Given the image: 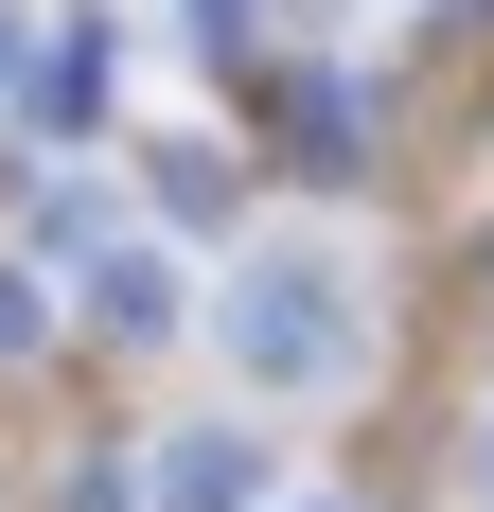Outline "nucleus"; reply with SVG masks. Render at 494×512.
Wrapping results in <instances>:
<instances>
[{
    "instance_id": "f257e3e1",
    "label": "nucleus",
    "mask_w": 494,
    "mask_h": 512,
    "mask_svg": "<svg viewBox=\"0 0 494 512\" xmlns=\"http://www.w3.org/2000/svg\"><path fill=\"white\" fill-rule=\"evenodd\" d=\"M212 336H230L265 389H336V371L371 354V318H353V265H336V248H247V283L212 301Z\"/></svg>"
},
{
    "instance_id": "f03ea898",
    "label": "nucleus",
    "mask_w": 494,
    "mask_h": 512,
    "mask_svg": "<svg viewBox=\"0 0 494 512\" xmlns=\"http://www.w3.org/2000/svg\"><path fill=\"white\" fill-rule=\"evenodd\" d=\"M247 495H265V442H230V424H195V442L142 460V512H247Z\"/></svg>"
},
{
    "instance_id": "7ed1b4c3",
    "label": "nucleus",
    "mask_w": 494,
    "mask_h": 512,
    "mask_svg": "<svg viewBox=\"0 0 494 512\" xmlns=\"http://www.w3.org/2000/svg\"><path fill=\"white\" fill-rule=\"evenodd\" d=\"M106 318H124V336H159V318H177V265L124 248V265H106Z\"/></svg>"
},
{
    "instance_id": "20e7f679",
    "label": "nucleus",
    "mask_w": 494,
    "mask_h": 512,
    "mask_svg": "<svg viewBox=\"0 0 494 512\" xmlns=\"http://www.w3.org/2000/svg\"><path fill=\"white\" fill-rule=\"evenodd\" d=\"M53 336V301H36V265H0V354H36Z\"/></svg>"
},
{
    "instance_id": "39448f33",
    "label": "nucleus",
    "mask_w": 494,
    "mask_h": 512,
    "mask_svg": "<svg viewBox=\"0 0 494 512\" xmlns=\"http://www.w3.org/2000/svg\"><path fill=\"white\" fill-rule=\"evenodd\" d=\"M459 477H477V512H494V424H477V460H459Z\"/></svg>"
},
{
    "instance_id": "423d86ee",
    "label": "nucleus",
    "mask_w": 494,
    "mask_h": 512,
    "mask_svg": "<svg viewBox=\"0 0 494 512\" xmlns=\"http://www.w3.org/2000/svg\"><path fill=\"white\" fill-rule=\"evenodd\" d=\"M0 71H18V18H0Z\"/></svg>"
}]
</instances>
